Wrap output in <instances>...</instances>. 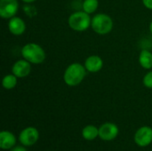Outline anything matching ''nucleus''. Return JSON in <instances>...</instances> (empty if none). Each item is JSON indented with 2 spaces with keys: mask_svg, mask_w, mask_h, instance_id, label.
<instances>
[{
  "mask_svg": "<svg viewBox=\"0 0 152 151\" xmlns=\"http://www.w3.org/2000/svg\"><path fill=\"white\" fill-rule=\"evenodd\" d=\"M31 70L30 62L27 60H19L12 67V73L17 77H25L29 75Z\"/></svg>",
  "mask_w": 152,
  "mask_h": 151,
  "instance_id": "1a4fd4ad",
  "label": "nucleus"
},
{
  "mask_svg": "<svg viewBox=\"0 0 152 151\" xmlns=\"http://www.w3.org/2000/svg\"><path fill=\"white\" fill-rule=\"evenodd\" d=\"M16 143L15 136L7 131H3L0 133V148L2 150H10Z\"/></svg>",
  "mask_w": 152,
  "mask_h": 151,
  "instance_id": "f8f14e48",
  "label": "nucleus"
},
{
  "mask_svg": "<svg viewBox=\"0 0 152 151\" xmlns=\"http://www.w3.org/2000/svg\"><path fill=\"white\" fill-rule=\"evenodd\" d=\"M69 26L71 29L78 32L86 30L92 23V18L90 14L84 11H79L72 13L68 20Z\"/></svg>",
  "mask_w": 152,
  "mask_h": 151,
  "instance_id": "7ed1b4c3",
  "label": "nucleus"
},
{
  "mask_svg": "<svg viewBox=\"0 0 152 151\" xmlns=\"http://www.w3.org/2000/svg\"><path fill=\"white\" fill-rule=\"evenodd\" d=\"M140 65L145 69H151L152 68V53L148 50H142L139 55Z\"/></svg>",
  "mask_w": 152,
  "mask_h": 151,
  "instance_id": "ddd939ff",
  "label": "nucleus"
},
{
  "mask_svg": "<svg viewBox=\"0 0 152 151\" xmlns=\"http://www.w3.org/2000/svg\"><path fill=\"white\" fill-rule=\"evenodd\" d=\"M19 9L17 0H0V16L3 19H11L15 16Z\"/></svg>",
  "mask_w": 152,
  "mask_h": 151,
  "instance_id": "39448f33",
  "label": "nucleus"
},
{
  "mask_svg": "<svg viewBox=\"0 0 152 151\" xmlns=\"http://www.w3.org/2000/svg\"><path fill=\"white\" fill-rule=\"evenodd\" d=\"M9 31L14 36H20L26 30V24L24 20L20 17H12L8 22Z\"/></svg>",
  "mask_w": 152,
  "mask_h": 151,
  "instance_id": "9d476101",
  "label": "nucleus"
},
{
  "mask_svg": "<svg viewBox=\"0 0 152 151\" xmlns=\"http://www.w3.org/2000/svg\"><path fill=\"white\" fill-rule=\"evenodd\" d=\"M82 136L86 141H93L99 136V129L94 125H87L83 129Z\"/></svg>",
  "mask_w": 152,
  "mask_h": 151,
  "instance_id": "4468645a",
  "label": "nucleus"
},
{
  "mask_svg": "<svg viewBox=\"0 0 152 151\" xmlns=\"http://www.w3.org/2000/svg\"><path fill=\"white\" fill-rule=\"evenodd\" d=\"M143 85L145 87L152 89V71L148 72L143 77Z\"/></svg>",
  "mask_w": 152,
  "mask_h": 151,
  "instance_id": "f3484780",
  "label": "nucleus"
},
{
  "mask_svg": "<svg viewBox=\"0 0 152 151\" xmlns=\"http://www.w3.org/2000/svg\"><path fill=\"white\" fill-rule=\"evenodd\" d=\"M11 151H27V150L23 147H15Z\"/></svg>",
  "mask_w": 152,
  "mask_h": 151,
  "instance_id": "6ab92c4d",
  "label": "nucleus"
},
{
  "mask_svg": "<svg viewBox=\"0 0 152 151\" xmlns=\"http://www.w3.org/2000/svg\"><path fill=\"white\" fill-rule=\"evenodd\" d=\"M17 78L18 77L13 74H9V75L4 76L2 81L3 87L6 90L13 89L17 85Z\"/></svg>",
  "mask_w": 152,
  "mask_h": 151,
  "instance_id": "2eb2a0df",
  "label": "nucleus"
},
{
  "mask_svg": "<svg viewBox=\"0 0 152 151\" xmlns=\"http://www.w3.org/2000/svg\"><path fill=\"white\" fill-rule=\"evenodd\" d=\"M85 67L86 69V71L91 73H96L102 69L103 61L98 55H91L86 58L85 61Z\"/></svg>",
  "mask_w": 152,
  "mask_h": 151,
  "instance_id": "9b49d317",
  "label": "nucleus"
},
{
  "mask_svg": "<svg viewBox=\"0 0 152 151\" xmlns=\"http://www.w3.org/2000/svg\"><path fill=\"white\" fill-rule=\"evenodd\" d=\"M99 7V1L98 0H84L82 8L83 11L87 12L88 14L94 13Z\"/></svg>",
  "mask_w": 152,
  "mask_h": 151,
  "instance_id": "dca6fc26",
  "label": "nucleus"
},
{
  "mask_svg": "<svg viewBox=\"0 0 152 151\" xmlns=\"http://www.w3.org/2000/svg\"><path fill=\"white\" fill-rule=\"evenodd\" d=\"M91 27L94 31L99 35H106L113 28L112 19L105 13H98L92 19Z\"/></svg>",
  "mask_w": 152,
  "mask_h": 151,
  "instance_id": "20e7f679",
  "label": "nucleus"
},
{
  "mask_svg": "<svg viewBox=\"0 0 152 151\" xmlns=\"http://www.w3.org/2000/svg\"><path fill=\"white\" fill-rule=\"evenodd\" d=\"M118 134V128L113 123H105L99 128V136L102 141H112Z\"/></svg>",
  "mask_w": 152,
  "mask_h": 151,
  "instance_id": "6e6552de",
  "label": "nucleus"
},
{
  "mask_svg": "<svg viewBox=\"0 0 152 151\" xmlns=\"http://www.w3.org/2000/svg\"><path fill=\"white\" fill-rule=\"evenodd\" d=\"M86 69L85 65L75 62L70 64L65 70L63 79L67 85L76 86L79 85L86 77Z\"/></svg>",
  "mask_w": 152,
  "mask_h": 151,
  "instance_id": "f257e3e1",
  "label": "nucleus"
},
{
  "mask_svg": "<svg viewBox=\"0 0 152 151\" xmlns=\"http://www.w3.org/2000/svg\"><path fill=\"white\" fill-rule=\"evenodd\" d=\"M144 6L150 10H152V0H142Z\"/></svg>",
  "mask_w": 152,
  "mask_h": 151,
  "instance_id": "a211bd4d",
  "label": "nucleus"
},
{
  "mask_svg": "<svg viewBox=\"0 0 152 151\" xmlns=\"http://www.w3.org/2000/svg\"><path fill=\"white\" fill-rule=\"evenodd\" d=\"M24 3H27V4H31V3H34L35 1H37V0H22Z\"/></svg>",
  "mask_w": 152,
  "mask_h": 151,
  "instance_id": "aec40b11",
  "label": "nucleus"
},
{
  "mask_svg": "<svg viewBox=\"0 0 152 151\" xmlns=\"http://www.w3.org/2000/svg\"><path fill=\"white\" fill-rule=\"evenodd\" d=\"M39 138L38 131L34 127H27L20 133L19 140L23 146L34 145Z\"/></svg>",
  "mask_w": 152,
  "mask_h": 151,
  "instance_id": "423d86ee",
  "label": "nucleus"
},
{
  "mask_svg": "<svg viewBox=\"0 0 152 151\" xmlns=\"http://www.w3.org/2000/svg\"><path fill=\"white\" fill-rule=\"evenodd\" d=\"M22 57L32 64H40L45 60L44 49L37 44L28 43L21 49Z\"/></svg>",
  "mask_w": 152,
  "mask_h": 151,
  "instance_id": "f03ea898",
  "label": "nucleus"
},
{
  "mask_svg": "<svg viewBox=\"0 0 152 151\" xmlns=\"http://www.w3.org/2000/svg\"><path fill=\"white\" fill-rule=\"evenodd\" d=\"M134 142L140 147H146L152 142V129L149 126L141 127L134 135Z\"/></svg>",
  "mask_w": 152,
  "mask_h": 151,
  "instance_id": "0eeeda50",
  "label": "nucleus"
},
{
  "mask_svg": "<svg viewBox=\"0 0 152 151\" xmlns=\"http://www.w3.org/2000/svg\"><path fill=\"white\" fill-rule=\"evenodd\" d=\"M150 31H151V33L152 35V21L151 22V24H150Z\"/></svg>",
  "mask_w": 152,
  "mask_h": 151,
  "instance_id": "412c9836",
  "label": "nucleus"
}]
</instances>
